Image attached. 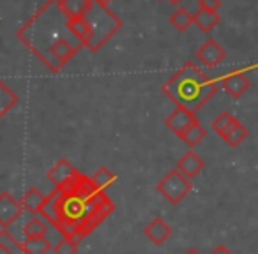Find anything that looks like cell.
Here are the masks:
<instances>
[{
	"label": "cell",
	"mask_w": 258,
	"mask_h": 254,
	"mask_svg": "<svg viewBox=\"0 0 258 254\" xmlns=\"http://www.w3.org/2000/svg\"><path fill=\"white\" fill-rule=\"evenodd\" d=\"M144 235L147 236L154 245H163V243L170 238V235H172V228H170L161 217H156L144 228Z\"/></svg>",
	"instance_id": "9c48e42d"
},
{
	"label": "cell",
	"mask_w": 258,
	"mask_h": 254,
	"mask_svg": "<svg viewBox=\"0 0 258 254\" xmlns=\"http://www.w3.org/2000/svg\"><path fill=\"white\" fill-rule=\"evenodd\" d=\"M235 124H237V120H235V117H233L232 113H221L214 122H212V129H214L216 133L223 138Z\"/></svg>",
	"instance_id": "cb8c5ba5"
},
{
	"label": "cell",
	"mask_w": 258,
	"mask_h": 254,
	"mask_svg": "<svg viewBox=\"0 0 258 254\" xmlns=\"http://www.w3.org/2000/svg\"><path fill=\"white\" fill-rule=\"evenodd\" d=\"M97 2H101V4H104V6H108L111 2V0H97Z\"/></svg>",
	"instance_id": "4dcf8cb0"
},
{
	"label": "cell",
	"mask_w": 258,
	"mask_h": 254,
	"mask_svg": "<svg viewBox=\"0 0 258 254\" xmlns=\"http://www.w3.org/2000/svg\"><path fill=\"white\" fill-rule=\"evenodd\" d=\"M18 101H20L18 96H16L15 92H11L9 87L6 85L4 81L0 83V115H2V117L8 115L9 111L18 104Z\"/></svg>",
	"instance_id": "d6986e66"
},
{
	"label": "cell",
	"mask_w": 258,
	"mask_h": 254,
	"mask_svg": "<svg viewBox=\"0 0 258 254\" xmlns=\"http://www.w3.org/2000/svg\"><path fill=\"white\" fill-rule=\"evenodd\" d=\"M92 0H58V9L68 20L87 16Z\"/></svg>",
	"instance_id": "7c38bea8"
},
{
	"label": "cell",
	"mask_w": 258,
	"mask_h": 254,
	"mask_svg": "<svg viewBox=\"0 0 258 254\" xmlns=\"http://www.w3.org/2000/svg\"><path fill=\"white\" fill-rule=\"evenodd\" d=\"M195 122H197L195 113L184 110V108H175V111H172L170 117H166L165 125L172 131L173 134H175L177 138H180L187 129H189L191 125L195 124Z\"/></svg>",
	"instance_id": "8992f818"
},
{
	"label": "cell",
	"mask_w": 258,
	"mask_h": 254,
	"mask_svg": "<svg viewBox=\"0 0 258 254\" xmlns=\"http://www.w3.org/2000/svg\"><path fill=\"white\" fill-rule=\"evenodd\" d=\"M193 189V184L187 177H184L179 170H170L158 182L156 191L168 201L170 205H179Z\"/></svg>",
	"instance_id": "277c9868"
},
{
	"label": "cell",
	"mask_w": 258,
	"mask_h": 254,
	"mask_svg": "<svg viewBox=\"0 0 258 254\" xmlns=\"http://www.w3.org/2000/svg\"><path fill=\"white\" fill-rule=\"evenodd\" d=\"M51 249L50 240L46 236H29L23 240V252L25 254H48Z\"/></svg>",
	"instance_id": "ac0fdd59"
},
{
	"label": "cell",
	"mask_w": 258,
	"mask_h": 254,
	"mask_svg": "<svg viewBox=\"0 0 258 254\" xmlns=\"http://www.w3.org/2000/svg\"><path fill=\"white\" fill-rule=\"evenodd\" d=\"M205 134H207V133H205V127L200 124V122L197 120L193 125H191L189 129H187L186 133H184L182 136H180V140H182L184 143L187 145V147L193 148V147H197V145L200 143L202 140H204Z\"/></svg>",
	"instance_id": "ffe728a7"
},
{
	"label": "cell",
	"mask_w": 258,
	"mask_h": 254,
	"mask_svg": "<svg viewBox=\"0 0 258 254\" xmlns=\"http://www.w3.org/2000/svg\"><path fill=\"white\" fill-rule=\"evenodd\" d=\"M20 201H22L25 212L36 215V214H41V208H43L44 201H46V196H44L37 187H30V189L23 194V198Z\"/></svg>",
	"instance_id": "9a60e30c"
},
{
	"label": "cell",
	"mask_w": 258,
	"mask_h": 254,
	"mask_svg": "<svg viewBox=\"0 0 258 254\" xmlns=\"http://www.w3.org/2000/svg\"><path fill=\"white\" fill-rule=\"evenodd\" d=\"M219 23V15L214 11H205V9H198L195 13V25L202 30V32H211L216 25Z\"/></svg>",
	"instance_id": "e0dca14e"
},
{
	"label": "cell",
	"mask_w": 258,
	"mask_h": 254,
	"mask_svg": "<svg viewBox=\"0 0 258 254\" xmlns=\"http://www.w3.org/2000/svg\"><path fill=\"white\" fill-rule=\"evenodd\" d=\"M218 87L211 78L204 74L193 62L184 64L168 81L163 85V94L177 108L197 113L216 94Z\"/></svg>",
	"instance_id": "7a4b0ae2"
},
{
	"label": "cell",
	"mask_w": 258,
	"mask_h": 254,
	"mask_svg": "<svg viewBox=\"0 0 258 254\" xmlns=\"http://www.w3.org/2000/svg\"><path fill=\"white\" fill-rule=\"evenodd\" d=\"M48 233V221H41V219L34 217L23 226V235L25 238L29 236H46Z\"/></svg>",
	"instance_id": "7402d4cb"
},
{
	"label": "cell",
	"mask_w": 258,
	"mask_h": 254,
	"mask_svg": "<svg viewBox=\"0 0 258 254\" xmlns=\"http://www.w3.org/2000/svg\"><path fill=\"white\" fill-rule=\"evenodd\" d=\"M186 254H200L197 249H189V250H186Z\"/></svg>",
	"instance_id": "f546056e"
},
{
	"label": "cell",
	"mask_w": 258,
	"mask_h": 254,
	"mask_svg": "<svg viewBox=\"0 0 258 254\" xmlns=\"http://www.w3.org/2000/svg\"><path fill=\"white\" fill-rule=\"evenodd\" d=\"M87 20H89L90 27H92V37H90V41L85 46L89 48L92 53H96L99 48H103L104 43H106L122 25V22L108 9V6L101 4L97 0L90 2Z\"/></svg>",
	"instance_id": "3957f363"
},
{
	"label": "cell",
	"mask_w": 258,
	"mask_h": 254,
	"mask_svg": "<svg viewBox=\"0 0 258 254\" xmlns=\"http://www.w3.org/2000/svg\"><path fill=\"white\" fill-rule=\"evenodd\" d=\"M78 175H80V172L68 161V159H60V161H57V164L48 172L46 177L55 187H58V186H62V184L73 180Z\"/></svg>",
	"instance_id": "ba28073f"
},
{
	"label": "cell",
	"mask_w": 258,
	"mask_h": 254,
	"mask_svg": "<svg viewBox=\"0 0 258 254\" xmlns=\"http://www.w3.org/2000/svg\"><path fill=\"white\" fill-rule=\"evenodd\" d=\"M68 30L80 41L82 44H87L92 37V27L87 16H80V18L68 20Z\"/></svg>",
	"instance_id": "5bb4252c"
},
{
	"label": "cell",
	"mask_w": 258,
	"mask_h": 254,
	"mask_svg": "<svg viewBox=\"0 0 258 254\" xmlns=\"http://www.w3.org/2000/svg\"><path fill=\"white\" fill-rule=\"evenodd\" d=\"M219 6H221V2H219V0H198V8L205 9V11L218 13Z\"/></svg>",
	"instance_id": "4316f807"
},
{
	"label": "cell",
	"mask_w": 258,
	"mask_h": 254,
	"mask_svg": "<svg viewBox=\"0 0 258 254\" xmlns=\"http://www.w3.org/2000/svg\"><path fill=\"white\" fill-rule=\"evenodd\" d=\"M223 89L226 94L233 97V99H239L247 89H249V79L242 74V72H233V74L226 76L223 79Z\"/></svg>",
	"instance_id": "4fadbf2b"
},
{
	"label": "cell",
	"mask_w": 258,
	"mask_h": 254,
	"mask_svg": "<svg viewBox=\"0 0 258 254\" xmlns=\"http://www.w3.org/2000/svg\"><path fill=\"white\" fill-rule=\"evenodd\" d=\"M195 23V13H191L186 8H177L170 16V25L173 29H177L179 32H184L186 29H189V25Z\"/></svg>",
	"instance_id": "2e32d148"
},
{
	"label": "cell",
	"mask_w": 258,
	"mask_h": 254,
	"mask_svg": "<svg viewBox=\"0 0 258 254\" xmlns=\"http://www.w3.org/2000/svg\"><path fill=\"white\" fill-rule=\"evenodd\" d=\"M168 4H172V6H180L184 2V0H166Z\"/></svg>",
	"instance_id": "f1b7e54d"
},
{
	"label": "cell",
	"mask_w": 258,
	"mask_h": 254,
	"mask_svg": "<svg viewBox=\"0 0 258 254\" xmlns=\"http://www.w3.org/2000/svg\"><path fill=\"white\" fill-rule=\"evenodd\" d=\"M211 254H232V252H230V250L226 249L225 245H218V247H216L214 250H212Z\"/></svg>",
	"instance_id": "83f0119b"
},
{
	"label": "cell",
	"mask_w": 258,
	"mask_h": 254,
	"mask_svg": "<svg viewBox=\"0 0 258 254\" xmlns=\"http://www.w3.org/2000/svg\"><path fill=\"white\" fill-rule=\"evenodd\" d=\"M113 210L115 205L106 193L97 189L90 177L80 173L48 194L41 214L57 231L80 242Z\"/></svg>",
	"instance_id": "6da1fadb"
},
{
	"label": "cell",
	"mask_w": 258,
	"mask_h": 254,
	"mask_svg": "<svg viewBox=\"0 0 258 254\" xmlns=\"http://www.w3.org/2000/svg\"><path fill=\"white\" fill-rule=\"evenodd\" d=\"M197 57H198V60L204 65H207V67H216L218 64H221L223 58L226 57V53L216 41L209 39V41H205L200 50L197 51Z\"/></svg>",
	"instance_id": "52a82bcc"
},
{
	"label": "cell",
	"mask_w": 258,
	"mask_h": 254,
	"mask_svg": "<svg viewBox=\"0 0 258 254\" xmlns=\"http://www.w3.org/2000/svg\"><path fill=\"white\" fill-rule=\"evenodd\" d=\"M53 254H78V242L64 236V238L53 247Z\"/></svg>",
	"instance_id": "484cf974"
},
{
	"label": "cell",
	"mask_w": 258,
	"mask_h": 254,
	"mask_svg": "<svg viewBox=\"0 0 258 254\" xmlns=\"http://www.w3.org/2000/svg\"><path fill=\"white\" fill-rule=\"evenodd\" d=\"M204 166L205 164H204V161H202V157L193 150L186 152V154L177 161V170H179L184 177H187L189 180L195 179V177L204 170Z\"/></svg>",
	"instance_id": "30bf717a"
},
{
	"label": "cell",
	"mask_w": 258,
	"mask_h": 254,
	"mask_svg": "<svg viewBox=\"0 0 258 254\" xmlns=\"http://www.w3.org/2000/svg\"><path fill=\"white\" fill-rule=\"evenodd\" d=\"M25 212L22 201H16L9 193L0 194V228L8 229Z\"/></svg>",
	"instance_id": "5b68a950"
},
{
	"label": "cell",
	"mask_w": 258,
	"mask_h": 254,
	"mask_svg": "<svg viewBox=\"0 0 258 254\" xmlns=\"http://www.w3.org/2000/svg\"><path fill=\"white\" fill-rule=\"evenodd\" d=\"M246 138H247V129L244 127L242 124H240V122H237V124L233 125L232 129H230L228 133H226L225 136L221 138V140L225 141L228 147L233 148V147H239V145L242 143Z\"/></svg>",
	"instance_id": "44dd1931"
},
{
	"label": "cell",
	"mask_w": 258,
	"mask_h": 254,
	"mask_svg": "<svg viewBox=\"0 0 258 254\" xmlns=\"http://www.w3.org/2000/svg\"><path fill=\"white\" fill-rule=\"evenodd\" d=\"M78 50H80V46H73L68 39L60 37V39L53 41V44L50 46V57L62 67V65H64L69 58L75 57V53Z\"/></svg>",
	"instance_id": "8fae6325"
},
{
	"label": "cell",
	"mask_w": 258,
	"mask_h": 254,
	"mask_svg": "<svg viewBox=\"0 0 258 254\" xmlns=\"http://www.w3.org/2000/svg\"><path fill=\"white\" fill-rule=\"evenodd\" d=\"M0 245L9 249L13 254H25L23 252V242H18L13 235H9L8 229L0 231Z\"/></svg>",
	"instance_id": "d4e9b609"
},
{
	"label": "cell",
	"mask_w": 258,
	"mask_h": 254,
	"mask_svg": "<svg viewBox=\"0 0 258 254\" xmlns=\"http://www.w3.org/2000/svg\"><path fill=\"white\" fill-rule=\"evenodd\" d=\"M92 182L96 184V187L97 189H101V191H104L108 186H111V184L117 180V177H115V173H111L110 170L106 168V166H101L99 170H97L96 173H94L92 177Z\"/></svg>",
	"instance_id": "603a6c76"
}]
</instances>
